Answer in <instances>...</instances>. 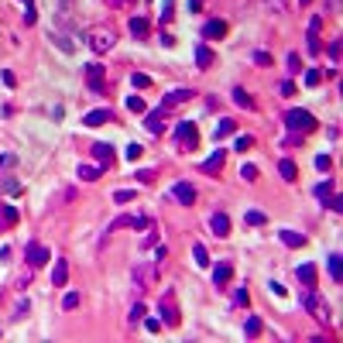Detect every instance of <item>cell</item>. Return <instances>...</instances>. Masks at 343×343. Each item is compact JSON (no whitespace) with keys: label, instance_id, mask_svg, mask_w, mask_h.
I'll return each instance as SVG.
<instances>
[{"label":"cell","instance_id":"6da1fadb","mask_svg":"<svg viewBox=\"0 0 343 343\" xmlns=\"http://www.w3.org/2000/svg\"><path fill=\"white\" fill-rule=\"evenodd\" d=\"M285 124H288V131H292V134H312L316 127H319V120L309 114V110H299V107L285 114Z\"/></svg>","mask_w":343,"mask_h":343},{"label":"cell","instance_id":"7a4b0ae2","mask_svg":"<svg viewBox=\"0 0 343 343\" xmlns=\"http://www.w3.org/2000/svg\"><path fill=\"white\" fill-rule=\"evenodd\" d=\"M175 137H179V144H182L186 151H192V148L199 144V134H196V124H192V120H182V124L175 127Z\"/></svg>","mask_w":343,"mask_h":343},{"label":"cell","instance_id":"3957f363","mask_svg":"<svg viewBox=\"0 0 343 343\" xmlns=\"http://www.w3.org/2000/svg\"><path fill=\"white\" fill-rule=\"evenodd\" d=\"M302 309L309 312V316H312V319H316V323H326V319H329V312H326V305L319 302V299H316L312 292H305V295H302Z\"/></svg>","mask_w":343,"mask_h":343},{"label":"cell","instance_id":"277c9868","mask_svg":"<svg viewBox=\"0 0 343 343\" xmlns=\"http://www.w3.org/2000/svg\"><path fill=\"white\" fill-rule=\"evenodd\" d=\"M90 48H93L96 55H103V52H110V48H114L117 45V35H110V31H103V35H90Z\"/></svg>","mask_w":343,"mask_h":343},{"label":"cell","instance_id":"5b68a950","mask_svg":"<svg viewBox=\"0 0 343 343\" xmlns=\"http://www.w3.org/2000/svg\"><path fill=\"white\" fill-rule=\"evenodd\" d=\"M158 312H161V326H179V309L172 302V295H165V299L158 302Z\"/></svg>","mask_w":343,"mask_h":343},{"label":"cell","instance_id":"8992f818","mask_svg":"<svg viewBox=\"0 0 343 343\" xmlns=\"http://www.w3.org/2000/svg\"><path fill=\"white\" fill-rule=\"evenodd\" d=\"M172 196H175V203H182V206H192V203H196L192 182H175V186H172Z\"/></svg>","mask_w":343,"mask_h":343},{"label":"cell","instance_id":"52a82bcc","mask_svg":"<svg viewBox=\"0 0 343 343\" xmlns=\"http://www.w3.org/2000/svg\"><path fill=\"white\" fill-rule=\"evenodd\" d=\"M24 258H28V265H31V268H41V265H48V247H41V244H28V247H24Z\"/></svg>","mask_w":343,"mask_h":343},{"label":"cell","instance_id":"ba28073f","mask_svg":"<svg viewBox=\"0 0 343 343\" xmlns=\"http://www.w3.org/2000/svg\"><path fill=\"white\" fill-rule=\"evenodd\" d=\"M319 28H323V18H312L309 28H305V38H309V55H319Z\"/></svg>","mask_w":343,"mask_h":343},{"label":"cell","instance_id":"9c48e42d","mask_svg":"<svg viewBox=\"0 0 343 343\" xmlns=\"http://www.w3.org/2000/svg\"><path fill=\"white\" fill-rule=\"evenodd\" d=\"M223 35H227V21L213 18V21H206V24H203V38L216 41V38H223Z\"/></svg>","mask_w":343,"mask_h":343},{"label":"cell","instance_id":"30bf717a","mask_svg":"<svg viewBox=\"0 0 343 343\" xmlns=\"http://www.w3.org/2000/svg\"><path fill=\"white\" fill-rule=\"evenodd\" d=\"M86 79H90V90L100 93V90H103V65H100V62H90V65H86Z\"/></svg>","mask_w":343,"mask_h":343},{"label":"cell","instance_id":"8fae6325","mask_svg":"<svg viewBox=\"0 0 343 343\" xmlns=\"http://www.w3.org/2000/svg\"><path fill=\"white\" fill-rule=\"evenodd\" d=\"M210 230L216 233V237H227V233H230V220H227V213H213V216H210Z\"/></svg>","mask_w":343,"mask_h":343},{"label":"cell","instance_id":"7c38bea8","mask_svg":"<svg viewBox=\"0 0 343 343\" xmlns=\"http://www.w3.org/2000/svg\"><path fill=\"white\" fill-rule=\"evenodd\" d=\"M326 271H329V278H333V282H343V261H340V254H336V250L326 258Z\"/></svg>","mask_w":343,"mask_h":343},{"label":"cell","instance_id":"4fadbf2b","mask_svg":"<svg viewBox=\"0 0 343 343\" xmlns=\"http://www.w3.org/2000/svg\"><path fill=\"white\" fill-rule=\"evenodd\" d=\"M189 96H192V90H172V93H165V100H161V110H168L175 103H186Z\"/></svg>","mask_w":343,"mask_h":343},{"label":"cell","instance_id":"5bb4252c","mask_svg":"<svg viewBox=\"0 0 343 343\" xmlns=\"http://www.w3.org/2000/svg\"><path fill=\"white\" fill-rule=\"evenodd\" d=\"M93 158L100 161V165H110V161H114V148L103 144V141H96V144H93Z\"/></svg>","mask_w":343,"mask_h":343},{"label":"cell","instance_id":"9a60e30c","mask_svg":"<svg viewBox=\"0 0 343 343\" xmlns=\"http://www.w3.org/2000/svg\"><path fill=\"white\" fill-rule=\"evenodd\" d=\"M103 172H107V165H79V179L82 182H96Z\"/></svg>","mask_w":343,"mask_h":343},{"label":"cell","instance_id":"2e32d148","mask_svg":"<svg viewBox=\"0 0 343 343\" xmlns=\"http://www.w3.org/2000/svg\"><path fill=\"white\" fill-rule=\"evenodd\" d=\"M295 275H299V282H302L305 288H312V285H316V278H319V275H316V265H302Z\"/></svg>","mask_w":343,"mask_h":343},{"label":"cell","instance_id":"e0dca14e","mask_svg":"<svg viewBox=\"0 0 343 343\" xmlns=\"http://www.w3.org/2000/svg\"><path fill=\"white\" fill-rule=\"evenodd\" d=\"M230 271H233V268H230L227 261H220V265H213V285H227Z\"/></svg>","mask_w":343,"mask_h":343},{"label":"cell","instance_id":"ac0fdd59","mask_svg":"<svg viewBox=\"0 0 343 343\" xmlns=\"http://www.w3.org/2000/svg\"><path fill=\"white\" fill-rule=\"evenodd\" d=\"M48 41H52V45H58L62 52H76V41L65 38V35H58V31H48Z\"/></svg>","mask_w":343,"mask_h":343},{"label":"cell","instance_id":"d6986e66","mask_svg":"<svg viewBox=\"0 0 343 343\" xmlns=\"http://www.w3.org/2000/svg\"><path fill=\"white\" fill-rule=\"evenodd\" d=\"M223 158H227V154H223L220 148H216V151H213L210 158L203 161V172H210V175H213V172H220V165H223Z\"/></svg>","mask_w":343,"mask_h":343},{"label":"cell","instance_id":"ffe728a7","mask_svg":"<svg viewBox=\"0 0 343 343\" xmlns=\"http://www.w3.org/2000/svg\"><path fill=\"white\" fill-rule=\"evenodd\" d=\"M278 237H282V244H288V247H302L305 244V233H295V230H282Z\"/></svg>","mask_w":343,"mask_h":343},{"label":"cell","instance_id":"44dd1931","mask_svg":"<svg viewBox=\"0 0 343 343\" xmlns=\"http://www.w3.org/2000/svg\"><path fill=\"white\" fill-rule=\"evenodd\" d=\"M52 282H55V285H65V282H69V265H65V261H55V268H52Z\"/></svg>","mask_w":343,"mask_h":343},{"label":"cell","instance_id":"7402d4cb","mask_svg":"<svg viewBox=\"0 0 343 343\" xmlns=\"http://www.w3.org/2000/svg\"><path fill=\"white\" fill-rule=\"evenodd\" d=\"M110 120V110H90L86 114V127H100V124H107Z\"/></svg>","mask_w":343,"mask_h":343},{"label":"cell","instance_id":"603a6c76","mask_svg":"<svg viewBox=\"0 0 343 343\" xmlns=\"http://www.w3.org/2000/svg\"><path fill=\"white\" fill-rule=\"evenodd\" d=\"M196 65H199V69H210V65H213V52L206 48V45L196 48Z\"/></svg>","mask_w":343,"mask_h":343},{"label":"cell","instance_id":"cb8c5ba5","mask_svg":"<svg viewBox=\"0 0 343 343\" xmlns=\"http://www.w3.org/2000/svg\"><path fill=\"white\" fill-rule=\"evenodd\" d=\"M127 28H131V35H134V38H144V35H148V21H144V18H134Z\"/></svg>","mask_w":343,"mask_h":343},{"label":"cell","instance_id":"d4e9b609","mask_svg":"<svg viewBox=\"0 0 343 343\" xmlns=\"http://www.w3.org/2000/svg\"><path fill=\"white\" fill-rule=\"evenodd\" d=\"M192 261H196L199 268H210V254H206L203 244H196V247H192Z\"/></svg>","mask_w":343,"mask_h":343},{"label":"cell","instance_id":"484cf974","mask_svg":"<svg viewBox=\"0 0 343 343\" xmlns=\"http://www.w3.org/2000/svg\"><path fill=\"white\" fill-rule=\"evenodd\" d=\"M0 189L7 192V196H21V192H24V189H21V182H18V179H11V175L0 182Z\"/></svg>","mask_w":343,"mask_h":343},{"label":"cell","instance_id":"4316f807","mask_svg":"<svg viewBox=\"0 0 343 343\" xmlns=\"http://www.w3.org/2000/svg\"><path fill=\"white\" fill-rule=\"evenodd\" d=\"M278 172H282V179H285V182H295V165H292L288 158L278 161Z\"/></svg>","mask_w":343,"mask_h":343},{"label":"cell","instance_id":"83f0119b","mask_svg":"<svg viewBox=\"0 0 343 343\" xmlns=\"http://www.w3.org/2000/svg\"><path fill=\"white\" fill-rule=\"evenodd\" d=\"M144 127H148L151 134H161V127H165V124H161V110H158V114H148V120H144Z\"/></svg>","mask_w":343,"mask_h":343},{"label":"cell","instance_id":"f1b7e54d","mask_svg":"<svg viewBox=\"0 0 343 343\" xmlns=\"http://www.w3.org/2000/svg\"><path fill=\"white\" fill-rule=\"evenodd\" d=\"M21 7H24V24H35L38 14H35V0H21Z\"/></svg>","mask_w":343,"mask_h":343},{"label":"cell","instance_id":"f546056e","mask_svg":"<svg viewBox=\"0 0 343 343\" xmlns=\"http://www.w3.org/2000/svg\"><path fill=\"white\" fill-rule=\"evenodd\" d=\"M312 192H316V199H319V203H326V199L333 196V182H319Z\"/></svg>","mask_w":343,"mask_h":343},{"label":"cell","instance_id":"4dcf8cb0","mask_svg":"<svg viewBox=\"0 0 343 343\" xmlns=\"http://www.w3.org/2000/svg\"><path fill=\"white\" fill-rule=\"evenodd\" d=\"M244 220H247L250 227H265V223H268V216H265V213H261V210H250L247 216H244Z\"/></svg>","mask_w":343,"mask_h":343},{"label":"cell","instance_id":"1f68e13d","mask_svg":"<svg viewBox=\"0 0 343 343\" xmlns=\"http://www.w3.org/2000/svg\"><path fill=\"white\" fill-rule=\"evenodd\" d=\"M244 333H247L250 340H254V336H261V319H258V316H250L247 326H244Z\"/></svg>","mask_w":343,"mask_h":343},{"label":"cell","instance_id":"d6a6232c","mask_svg":"<svg viewBox=\"0 0 343 343\" xmlns=\"http://www.w3.org/2000/svg\"><path fill=\"white\" fill-rule=\"evenodd\" d=\"M233 127H237V124H233L230 117H223V120H220V127H216V137H227V134H233Z\"/></svg>","mask_w":343,"mask_h":343},{"label":"cell","instance_id":"836d02e7","mask_svg":"<svg viewBox=\"0 0 343 343\" xmlns=\"http://www.w3.org/2000/svg\"><path fill=\"white\" fill-rule=\"evenodd\" d=\"M127 110L131 114H144V100L141 96H127Z\"/></svg>","mask_w":343,"mask_h":343},{"label":"cell","instance_id":"e575fe53","mask_svg":"<svg viewBox=\"0 0 343 343\" xmlns=\"http://www.w3.org/2000/svg\"><path fill=\"white\" fill-rule=\"evenodd\" d=\"M233 100H237L240 107H247V110H254V100H250V96L244 93V90H233Z\"/></svg>","mask_w":343,"mask_h":343},{"label":"cell","instance_id":"d590c367","mask_svg":"<svg viewBox=\"0 0 343 343\" xmlns=\"http://www.w3.org/2000/svg\"><path fill=\"white\" fill-rule=\"evenodd\" d=\"M131 82L137 86V90H148V86H151V79L144 76V72H134V76H131Z\"/></svg>","mask_w":343,"mask_h":343},{"label":"cell","instance_id":"8d00e7d4","mask_svg":"<svg viewBox=\"0 0 343 343\" xmlns=\"http://www.w3.org/2000/svg\"><path fill=\"white\" fill-rule=\"evenodd\" d=\"M316 168H319V172H329V168H333V158H329V154H319V158H316Z\"/></svg>","mask_w":343,"mask_h":343},{"label":"cell","instance_id":"74e56055","mask_svg":"<svg viewBox=\"0 0 343 343\" xmlns=\"http://www.w3.org/2000/svg\"><path fill=\"white\" fill-rule=\"evenodd\" d=\"M141 151H144V148H141V144H127V161H137V158H141Z\"/></svg>","mask_w":343,"mask_h":343},{"label":"cell","instance_id":"f35d334b","mask_svg":"<svg viewBox=\"0 0 343 343\" xmlns=\"http://www.w3.org/2000/svg\"><path fill=\"white\" fill-rule=\"evenodd\" d=\"M319 69H309V72H305V86H319Z\"/></svg>","mask_w":343,"mask_h":343},{"label":"cell","instance_id":"ab89813d","mask_svg":"<svg viewBox=\"0 0 343 343\" xmlns=\"http://www.w3.org/2000/svg\"><path fill=\"white\" fill-rule=\"evenodd\" d=\"M0 216H4V223H14V220H18V210H14V206H4Z\"/></svg>","mask_w":343,"mask_h":343},{"label":"cell","instance_id":"60d3db41","mask_svg":"<svg viewBox=\"0 0 343 343\" xmlns=\"http://www.w3.org/2000/svg\"><path fill=\"white\" fill-rule=\"evenodd\" d=\"M76 305H79V295H76V292H69V295L62 299V309H76Z\"/></svg>","mask_w":343,"mask_h":343},{"label":"cell","instance_id":"b9f144b4","mask_svg":"<svg viewBox=\"0 0 343 343\" xmlns=\"http://www.w3.org/2000/svg\"><path fill=\"white\" fill-rule=\"evenodd\" d=\"M14 165H18V158H14V154H0V168H4V172L14 168Z\"/></svg>","mask_w":343,"mask_h":343},{"label":"cell","instance_id":"7bdbcfd3","mask_svg":"<svg viewBox=\"0 0 343 343\" xmlns=\"http://www.w3.org/2000/svg\"><path fill=\"white\" fill-rule=\"evenodd\" d=\"M233 148H237V151H247V148H250V137H247V134H240V137L233 141Z\"/></svg>","mask_w":343,"mask_h":343},{"label":"cell","instance_id":"ee69618b","mask_svg":"<svg viewBox=\"0 0 343 343\" xmlns=\"http://www.w3.org/2000/svg\"><path fill=\"white\" fill-rule=\"evenodd\" d=\"M233 305H247V288H237L233 292Z\"/></svg>","mask_w":343,"mask_h":343},{"label":"cell","instance_id":"f6af8a7d","mask_svg":"<svg viewBox=\"0 0 343 343\" xmlns=\"http://www.w3.org/2000/svg\"><path fill=\"white\" fill-rule=\"evenodd\" d=\"M0 79H4V86H18V76H14L11 69H4V72H0Z\"/></svg>","mask_w":343,"mask_h":343},{"label":"cell","instance_id":"bcb514c9","mask_svg":"<svg viewBox=\"0 0 343 343\" xmlns=\"http://www.w3.org/2000/svg\"><path fill=\"white\" fill-rule=\"evenodd\" d=\"M114 199H117V203H127V199H134V192H131V189H117Z\"/></svg>","mask_w":343,"mask_h":343},{"label":"cell","instance_id":"7dc6e473","mask_svg":"<svg viewBox=\"0 0 343 343\" xmlns=\"http://www.w3.org/2000/svg\"><path fill=\"white\" fill-rule=\"evenodd\" d=\"M254 65H271V55L268 52H254Z\"/></svg>","mask_w":343,"mask_h":343},{"label":"cell","instance_id":"c3c4849f","mask_svg":"<svg viewBox=\"0 0 343 343\" xmlns=\"http://www.w3.org/2000/svg\"><path fill=\"white\" fill-rule=\"evenodd\" d=\"M329 58H333V62L340 58V38H333V41H329Z\"/></svg>","mask_w":343,"mask_h":343},{"label":"cell","instance_id":"681fc988","mask_svg":"<svg viewBox=\"0 0 343 343\" xmlns=\"http://www.w3.org/2000/svg\"><path fill=\"white\" fill-rule=\"evenodd\" d=\"M326 206H329L333 213H340V206H343V203H340V196H329V199H326Z\"/></svg>","mask_w":343,"mask_h":343},{"label":"cell","instance_id":"f907efd6","mask_svg":"<svg viewBox=\"0 0 343 343\" xmlns=\"http://www.w3.org/2000/svg\"><path fill=\"white\" fill-rule=\"evenodd\" d=\"M244 179L254 182V179H258V168H254V165H244Z\"/></svg>","mask_w":343,"mask_h":343},{"label":"cell","instance_id":"816d5d0a","mask_svg":"<svg viewBox=\"0 0 343 343\" xmlns=\"http://www.w3.org/2000/svg\"><path fill=\"white\" fill-rule=\"evenodd\" d=\"M288 69H292V72H299V69H302V62H299V55H288Z\"/></svg>","mask_w":343,"mask_h":343},{"label":"cell","instance_id":"f5cc1de1","mask_svg":"<svg viewBox=\"0 0 343 343\" xmlns=\"http://www.w3.org/2000/svg\"><path fill=\"white\" fill-rule=\"evenodd\" d=\"M131 319H144V305H141V302L131 309Z\"/></svg>","mask_w":343,"mask_h":343},{"label":"cell","instance_id":"db71d44e","mask_svg":"<svg viewBox=\"0 0 343 343\" xmlns=\"http://www.w3.org/2000/svg\"><path fill=\"white\" fill-rule=\"evenodd\" d=\"M144 326H148V333H158V329H161V319H148Z\"/></svg>","mask_w":343,"mask_h":343},{"label":"cell","instance_id":"11a10c76","mask_svg":"<svg viewBox=\"0 0 343 343\" xmlns=\"http://www.w3.org/2000/svg\"><path fill=\"white\" fill-rule=\"evenodd\" d=\"M161 21H165V24L172 21V0H165V11H161Z\"/></svg>","mask_w":343,"mask_h":343},{"label":"cell","instance_id":"9f6ffc18","mask_svg":"<svg viewBox=\"0 0 343 343\" xmlns=\"http://www.w3.org/2000/svg\"><path fill=\"white\" fill-rule=\"evenodd\" d=\"M295 93V82H282V96H292Z\"/></svg>","mask_w":343,"mask_h":343},{"label":"cell","instance_id":"6f0895ef","mask_svg":"<svg viewBox=\"0 0 343 343\" xmlns=\"http://www.w3.org/2000/svg\"><path fill=\"white\" fill-rule=\"evenodd\" d=\"M299 4H309V0H299Z\"/></svg>","mask_w":343,"mask_h":343},{"label":"cell","instance_id":"680465c9","mask_svg":"<svg viewBox=\"0 0 343 343\" xmlns=\"http://www.w3.org/2000/svg\"><path fill=\"white\" fill-rule=\"evenodd\" d=\"M114 4H124V0H114Z\"/></svg>","mask_w":343,"mask_h":343}]
</instances>
